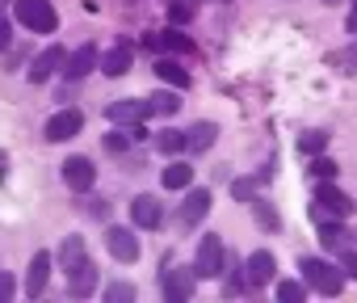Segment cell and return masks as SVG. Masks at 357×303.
Instances as JSON below:
<instances>
[{"label": "cell", "mask_w": 357, "mask_h": 303, "mask_svg": "<svg viewBox=\"0 0 357 303\" xmlns=\"http://www.w3.org/2000/svg\"><path fill=\"white\" fill-rule=\"evenodd\" d=\"M324 5H336V0H324Z\"/></svg>", "instance_id": "obj_40"}, {"label": "cell", "mask_w": 357, "mask_h": 303, "mask_svg": "<svg viewBox=\"0 0 357 303\" xmlns=\"http://www.w3.org/2000/svg\"><path fill=\"white\" fill-rule=\"evenodd\" d=\"M105 118L114 122V126H139L143 118H151V110H147V97H122V101H109V110H105Z\"/></svg>", "instance_id": "obj_9"}, {"label": "cell", "mask_w": 357, "mask_h": 303, "mask_svg": "<svg viewBox=\"0 0 357 303\" xmlns=\"http://www.w3.org/2000/svg\"><path fill=\"white\" fill-rule=\"evenodd\" d=\"M349 232H344V219H319V244L328 249V253H344L349 249Z\"/></svg>", "instance_id": "obj_17"}, {"label": "cell", "mask_w": 357, "mask_h": 303, "mask_svg": "<svg viewBox=\"0 0 357 303\" xmlns=\"http://www.w3.org/2000/svg\"><path fill=\"white\" fill-rule=\"evenodd\" d=\"M13 17L34 34H55V26H59V13L51 0H13Z\"/></svg>", "instance_id": "obj_2"}, {"label": "cell", "mask_w": 357, "mask_h": 303, "mask_svg": "<svg viewBox=\"0 0 357 303\" xmlns=\"http://www.w3.org/2000/svg\"><path fill=\"white\" fill-rule=\"evenodd\" d=\"M151 43H155V47H164L168 55H194V51H198V43H194V38H185L181 30H164V34H155Z\"/></svg>", "instance_id": "obj_22"}, {"label": "cell", "mask_w": 357, "mask_h": 303, "mask_svg": "<svg viewBox=\"0 0 357 303\" xmlns=\"http://www.w3.org/2000/svg\"><path fill=\"white\" fill-rule=\"evenodd\" d=\"M332 68H336V72H344V76H357V38H353L349 47L332 51Z\"/></svg>", "instance_id": "obj_29"}, {"label": "cell", "mask_w": 357, "mask_h": 303, "mask_svg": "<svg viewBox=\"0 0 357 303\" xmlns=\"http://www.w3.org/2000/svg\"><path fill=\"white\" fill-rule=\"evenodd\" d=\"M105 299L109 303H130L135 299V286L130 282H114V286H105Z\"/></svg>", "instance_id": "obj_34"}, {"label": "cell", "mask_w": 357, "mask_h": 303, "mask_svg": "<svg viewBox=\"0 0 357 303\" xmlns=\"http://www.w3.org/2000/svg\"><path fill=\"white\" fill-rule=\"evenodd\" d=\"M147 110H151L155 118H172L176 110H181V89H168V84H164L160 93L147 97Z\"/></svg>", "instance_id": "obj_19"}, {"label": "cell", "mask_w": 357, "mask_h": 303, "mask_svg": "<svg viewBox=\"0 0 357 303\" xmlns=\"http://www.w3.org/2000/svg\"><path fill=\"white\" fill-rule=\"evenodd\" d=\"M9 47H13V26L0 17V51H9Z\"/></svg>", "instance_id": "obj_37"}, {"label": "cell", "mask_w": 357, "mask_h": 303, "mask_svg": "<svg viewBox=\"0 0 357 303\" xmlns=\"http://www.w3.org/2000/svg\"><path fill=\"white\" fill-rule=\"evenodd\" d=\"M223 269H227V278H223V295H227V299L244 295V290H248V278H244V261H236V265H223Z\"/></svg>", "instance_id": "obj_27"}, {"label": "cell", "mask_w": 357, "mask_h": 303, "mask_svg": "<svg viewBox=\"0 0 357 303\" xmlns=\"http://www.w3.org/2000/svg\"><path fill=\"white\" fill-rule=\"evenodd\" d=\"M97 290V265L93 261H80L72 274H68V295L72 299H89Z\"/></svg>", "instance_id": "obj_16"}, {"label": "cell", "mask_w": 357, "mask_h": 303, "mask_svg": "<svg viewBox=\"0 0 357 303\" xmlns=\"http://www.w3.org/2000/svg\"><path fill=\"white\" fill-rule=\"evenodd\" d=\"M340 269H344L349 278H357V249H344V253H340Z\"/></svg>", "instance_id": "obj_36"}, {"label": "cell", "mask_w": 357, "mask_h": 303, "mask_svg": "<svg viewBox=\"0 0 357 303\" xmlns=\"http://www.w3.org/2000/svg\"><path fill=\"white\" fill-rule=\"evenodd\" d=\"M298 269H303L298 278H303L307 286H315L319 295H328V299H336V295L344 290V274H340L332 261H324V257H303Z\"/></svg>", "instance_id": "obj_1"}, {"label": "cell", "mask_w": 357, "mask_h": 303, "mask_svg": "<svg viewBox=\"0 0 357 303\" xmlns=\"http://www.w3.org/2000/svg\"><path fill=\"white\" fill-rule=\"evenodd\" d=\"M307 290H311V286H307L303 278H286V282H278V299H282V303H298V299H307Z\"/></svg>", "instance_id": "obj_30"}, {"label": "cell", "mask_w": 357, "mask_h": 303, "mask_svg": "<svg viewBox=\"0 0 357 303\" xmlns=\"http://www.w3.org/2000/svg\"><path fill=\"white\" fill-rule=\"evenodd\" d=\"M311 198H315V202H311L315 219H349V215H353V198H349L336 182H319Z\"/></svg>", "instance_id": "obj_3"}, {"label": "cell", "mask_w": 357, "mask_h": 303, "mask_svg": "<svg viewBox=\"0 0 357 303\" xmlns=\"http://www.w3.org/2000/svg\"><path fill=\"white\" fill-rule=\"evenodd\" d=\"M5 5H9V0H0V9H5Z\"/></svg>", "instance_id": "obj_39"}, {"label": "cell", "mask_w": 357, "mask_h": 303, "mask_svg": "<svg viewBox=\"0 0 357 303\" xmlns=\"http://www.w3.org/2000/svg\"><path fill=\"white\" fill-rule=\"evenodd\" d=\"M353 9H357V0H353Z\"/></svg>", "instance_id": "obj_41"}, {"label": "cell", "mask_w": 357, "mask_h": 303, "mask_svg": "<svg viewBox=\"0 0 357 303\" xmlns=\"http://www.w3.org/2000/svg\"><path fill=\"white\" fill-rule=\"evenodd\" d=\"M160 182H164V190H190V186H194V169H190L185 161H172V165L160 173Z\"/></svg>", "instance_id": "obj_23"}, {"label": "cell", "mask_w": 357, "mask_h": 303, "mask_svg": "<svg viewBox=\"0 0 357 303\" xmlns=\"http://www.w3.org/2000/svg\"><path fill=\"white\" fill-rule=\"evenodd\" d=\"M273 274H278V261H273L269 249H257V253L244 261V278H248V286H265V282H273Z\"/></svg>", "instance_id": "obj_13"}, {"label": "cell", "mask_w": 357, "mask_h": 303, "mask_svg": "<svg viewBox=\"0 0 357 303\" xmlns=\"http://www.w3.org/2000/svg\"><path fill=\"white\" fill-rule=\"evenodd\" d=\"M63 59H68V51H63V47H47V51L30 64V80H34V84H47L55 72H63Z\"/></svg>", "instance_id": "obj_14"}, {"label": "cell", "mask_w": 357, "mask_h": 303, "mask_svg": "<svg viewBox=\"0 0 357 303\" xmlns=\"http://www.w3.org/2000/svg\"><path fill=\"white\" fill-rule=\"evenodd\" d=\"M80 261H89V253H84V240H80V236H68V240L59 244V265H63V274H72Z\"/></svg>", "instance_id": "obj_25"}, {"label": "cell", "mask_w": 357, "mask_h": 303, "mask_svg": "<svg viewBox=\"0 0 357 303\" xmlns=\"http://www.w3.org/2000/svg\"><path fill=\"white\" fill-rule=\"evenodd\" d=\"M344 30H349V34H357V9L349 13V22H344Z\"/></svg>", "instance_id": "obj_38"}, {"label": "cell", "mask_w": 357, "mask_h": 303, "mask_svg": "<svg viewBox=\"0 0 357 303\" xmlns=\"http://www.w3.org/2000/svg\"><path fill=\"white\" fill-rule=\"evenodd\" d=\"M59 177H63V186L76 190V194H89V190L97 186V169H93L89 156H68V161L59 165Z\"/></svg>", "instance_id": "obj_6"}, {"label": "cell", "mask_w": 357, "mask_h": 303, "mask_svg": "<svg viewBox=\"0 0 357 303\" xmlns=\"http://www.w3.org/2000/svg\"><path fill=\"white\" fill-rule=\"evenodd\" d=\"M97 68H101L105 76H126V72H130V47H109V51H101Z\"/></svg>", "instance_id": "obj_21"}, {"label": "cell", "mask_w": 357, "mask_h": 303, "mask_svg": "<svg viewBox=\"0 0 357 303\" xmlns=\"http://www.w3.org/2000/svg\"><path fill=\"white\" fill-rule=\"evenodd\" d=\"M311 173H315L319 182H336V173H340V169H336V161H328L324 152H319V156H311Z\"/></svg>", "instance_id": "obj_32"}, {"label": "cell", "mask_w": 357, "mask_h": 303, "mask_svg": "<svg viewBox=\"0 0 357 303\" xmlns=\"http://www.w3.org/2000/svg\"><path fill=\"white\" fill-rule=\"evenodd\" d=\"M223 265H227L223 236L206 232V236H202V244H198V257H194V274H198V278H219V274H223Z\"/></svg>", "instance_id": "obj_5"}, {"label": "cell", "mask_w": 357, "mask_h": 303, "mask_svg": "<svg viewBox=\"0 0 357 303\" xmlns=\"http://www.w3.org/2000/svg\"><path fill=\"white\" fill-rule=\"evenodd\" d=\"M97 59H101V51H97L93 43L76 47V51H72V55L63 59V64H68V68H63V76H68V80H84V76H89V72L97 68Z\"/></svg>", "instance_id": "obj_15"}, {"label": "cell", "mask_w": 357, "mask_h": 303, "mask_svg": "<svg viewBox=\"0 0 357 303\" xmlns=\"http://www.w3.org/2000/svg\"><path fill=\"white\" fill-rule=\"evenodd\" d=\"M80 126H84V114H80V110H59V114H51V118H47L43 135H47L51 143H68V139H76V135H80Z\"/></svg>", "instance_id": "obj_8"}, {"label": "cell", "mask_w": 357, "mask_h": 303, "mask_svg": "<svg viewBox=\"0 0 357 303\" xmlns=\"http://www.w3.org/2000/svg\"><path fill=\"white\" fill-rule=\"evenodd\" d=\"M211 190H190V198L181 202V211H176V223H181V228H198L206 215H211Z\"/></svg>", "instance_id": "obj_11"}, {"label": "cell", "mask_w": 357, "mask_h": 303, "mask_svg": "<svg viewBox=\"0 0 357 303\" xmlns=\"http://www.w3.org/2000/svg\"><path fill=\"white\" fill-rule=\"evenodd\" d=\"M194 286H198V274H194V269H181V265H168V261H164L160 290H164L168 303H190V299H194Z\"/></svg>", "instance_id": "obj_4"}, {"label": "cell", "mask_w": 357, "mask_h": 303, "mask_svg": "<svg viewBox=\"0 0 357 303\" xmlns=\"http://www.w3.org/2000/svg\"><path fill=\"white\" fill-rule=\"evenodd\" d=\"M198 9H202V0H168V22L172 26H185V22L198 17Z\"/></svg>", "instance_id": "obj_26"}, {"label": "cell", "mask_w": 357, "mask_h": 303, "mask_svg": "<svg viewBox=\"0 0 357 303\" xmlns=\"http://www.w3.org/2000/svg\"><path fill=\"white\" fill-rule=\"evenodd\" d=\"M269 173H273V169H261L257 177H236V182H231V198H236V202H252L257 190L269 182Z\"/></svg>", "instance_id": "obj_24"}, {"label": "cell", "mask_w": 357, "mask_h": 303, "mask_svg": "<svg viewBox=\"0 0 357 303\" xmlns=\"http://www.w3.org/2000/svg\"><path fill=\"white\" fill-rule=\"evenodd\" d=\"M130 223L143 228V232H155V228L164 223V202H160L155 194H139V198L130 202Z\"/></svg>", "instance_id": "obj_10"}, {"label": "cell", "mask_w": 357, "mask_h": 303, "mask_svg": "<svg viewBox=\"0 0 357 303\" xmlns=\"http://www.w3.org/2000/svg\"><path fill=\"white\" fill-rule=\"evenodd\" d=\"M13 295H17V282H13V278H9L5 269H0V303H9Z\"/></svg>", "instance_id": "obj_35"}, {"label": "cell", "mask_w": 357, "mask_h": 303, "mask_svg": "<svg viewBox=\"0 0 357 303\" xmlns=\"http://www.w3.org/2000/svg\"><path fill=\"white\" fill-rule=\"evenodd\" d=\"M105 249H109V257L114 261H139V236H135V228H122V223H114L109 232H105Z\"/></svg>", "instance_id": "obj_7"}, {"label": "cell", "mask_w": 357, "mask_h": 303, "mask_svg": "<svg viewBox=\"0 0 357 303\" xmlns=\"http://www.w3.org/2000/svg\"><path fill=\"white\" fill-rule=\"evenodd\" d=\"M215 139H219V122H194V126L185 131V147H190V152H211Z\"/></svg>", "instance_id": "obj_18"}, {"label": "cell", "mask_w": 357, "mask_h": 303, "mask_svg": "<svg viewBox=\"0 0 357 303\" xmlns=\"http://www.w3.org/2000/svg\"><path fill=\"white\" fill-rule=\"evenodd\" d=\"M324 147H328V135H324V131H307V135H298V152H303V156H319Z\"/></svg>", "instance_id": "obj_31"}, {"label": "cell", "mask_w": 357, "mask_h": 303, "mask_svg": "<svg viewBox=\"0 0 357 303\" xmlns=\"http://www.w3.org/2000/svg\"><path fill=\"white\" fill-rule=\"evenodd\" d=\"M47 282H51V253L38 249V253L30 257V265H26V295L38 299V295L47 290Z\"/></svg>", "instance_id": "obj_12"}, {"label": "cell", "mask_w": 357, "mask_h": 303, "mask_svg": "<svg viewBox=\"0 0 357 303\" xmlns=\"http://www.w3.org/2000/svg\"><path fill=\"white\" fill-rule=\"evenodd\" d=\"M155 76H160V84H168V89H190V72L176 64L172 55H168V59H155Z\"/></svg>", "instance_id": "obj_20"}, {"label": "cell", "mask_w": 357, "mask_h": 303, "mask_svg": "<svg viewBox=\"0 0 357 303\" xmlns=\"http://www.w3.org/2000/svg\"><path fill=\"white\" fill-rule=\"evenodd\" d=\"M252 207H257V223H261V228H273V232L282 228V219H278V211H273V207H269L265 198H252Z\"/></svg>", "instance_id": "obj_33"}, {"label": "cell", "mask_w": 357, "mask_h": 303, "mask_svg": "<svg viewBox=\"0 0 357 303\" xmlns=\"http://www.w3.org/2000/svg\"><path fill=\"white\" fill-rule=\"evenodd\" d=\"M155 147L164 152V156H176V152H185V131H172V126H164V131L155 135Z\"/></svg>", "instance_id": "obj_28"}]
</instances>
